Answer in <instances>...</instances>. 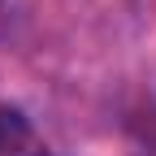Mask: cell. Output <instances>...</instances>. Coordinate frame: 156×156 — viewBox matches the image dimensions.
<instances>
[{
    "label": "cell",
    "mask_w": 156,
    "mask_h": 156,
    "mask_svg": "<svg viewBox=\"0 0 156 156\" xmlns=\"http://www.w3.org/2000/svg\"><path fill=\"white\" fill-rule=\"evenodd\" d=\"M0 156H52L35 122L13 104H0Z\"/></svg>",
    "instance_id": "obj_1"
},
{
    "label": "cell",
    "mask_w": 156,
    "mask_h": 156,
    "mask_svg": "<svg viewBox=\"0 0 156 156\" xmlns=\"http://www.w3.org/2000/svg\"><path fill=\"white\" fill-rule=\"evenodd\" d=\"M5 17H9V0H0V26H5Z\"/></svg>",
    "instance_id": "obj_2"
}]
</instances>
